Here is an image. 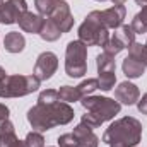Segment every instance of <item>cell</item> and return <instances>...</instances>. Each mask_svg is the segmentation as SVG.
Wrapping results in <instances>:
<instances>
[{"label": "cell", "instance_id": "6da1fadb", "mask_svg": "<svg viewBox=\"0 0 147 147\" xmlns=\"http://www.w3.org/2000/svg\"><path fill=\"white\" fill-rule=\"evenodd\" d=\"M74 108L69 103H36L28 111V121L36 132H46L58 125H67L74 120Z\"/></svg>", "mask_w": 147, "mask_h": 147}, {"label": "cell", "instance_id": "7a4b0ae2", "mask_svg": "<svg viewBox=\"0 0 147 147\" xmlns=\"http://www.w3.org/2000/svg\"><path fill=\"white\" fill-rule=\"evenodd\" d=\"M142 139V123L134 116L118 118L106 128L103 142L108 147H135Z\"/></svg>", "mask_w": 147, "mask_h": 147}, {"label": "cell", "instance_id": "3957f363", "mask_svg": "<svg viewBox=\"0 0 147 147\" xmlns=\"http://www.w3.org/2000/svg\"><path fill=\"white\" fill-rule=\"evenodd\" d=\"M80 105L86 110V115H82L80 123L87 125L89 128L101 127L105 121L113 120L121 110V105L118 101L105 96H92V94L82 98Z\"/></svg>", "mask_w": 147, "mask_h": 147}, {"label": "cell", "instance_id": "277c9868", "mask_svg": "<svg viewBox=\"0 0 147 147\" xmlns=\"http://www.w3.org/2000/svg\"><path fill=\"white\" fill-rule=\"evenodd\" d=\"M79 41L86 46H105L110 39V29L101 19V10H92L87 14L84 22L79 26Z\"/></svg>", "mask_w": 147, "mask_h": 147}, {"label": "cell", "instance_id": "5b68a950", "mask_svg": "<svg viewBox=\"0 0 147 147\" xmlns=\"http://www.w3.org/2000/svg\"><path fill=\"white\" fill-rule=\"evenodd\" d=\"M36 75H7L0 86V98H22L39 89Z\"/></svg>", "mask_w": 147, "mask_h": 147}, {"label": "cell", "instance_id": "8992f818", "mask_svg": "<svg viewBox=\"0 0 147 147\" xmlns=\"http://www.w3.org/2000/svg\"><path fill=\"white\" fill-rule=\"evenodd\" d=\"M65 74L72 79L87 74V46L79 39L70 41L65 50Z\"/></svg>", "mask_w": 147, "mask_h": 147}, {"label": "cell", "instance_id": "52a82bcc", "mask_svg": "<svg viewBox=\"0 0 147 147\" xmlns=\"http://www.w3.org/2000/svg\"><path fill=\"white\" fill-rule=\"evenodd\" d=\"M57 26L58 29L63 33H69L74 28V16L70 12V5L67 0H55V5H53V10L51 14L48 16Z\"/></svg>", "mask_w": 147, "mask_h": 147}, {"label": "cell", "instance_id": "ba28073f", "mask_svg": "<svg viewBox=\"0 0 147 147\" xmlns=\"http://www.w3.org/2000/svg\"><path fill=\"white\" fill-rule=\"evenodd\" d=\"M57 69H58V57L53 51H43L36 58L33 75H36L39 80H50L53 74L57 72Z\"/></svg>", "mask_w": 147, "mask_h": 147}, {"label": "cell", "instance_id": "9c48e42d", "mask_svg": "<svg viewBox=\"0 0 147 147\" xmlns=\"http://www.w3.org/2000/svg\"><path fill=\"white\" fill-rule=\"evenodd\" d=\"M28 12L26 0H7L0 5V24H16L21 16Z\"/></svg>", "mask_w": 147, "mask_h": 147}, {"label": "cell", "instance_id": "30bf717a", "mask_svg": "<svg viewBox=\"0 0 147 147\" xmlns=\"http://www.w3.org/2000/svg\"><path fill=\"white\" fill-rule=\"evenodd\" d=\"M115 98L120 105H127V106H132V105H137L139 98H140V91L135 84L125 80L121 84H118V87L115 89Z\"/></svg>", "mask_w": 147, "mask_h": 147}, {"label": "cell", "instance_id": "8fae6325", "mask_svg": "<svg viewBox=\"0 0 147 147\" xmlns=\"http://www.w3.org/2000/svg\"><path fill=\"white\" fill-rule=\"evenodd\" d=\"M127 16L125 5H113L110 9L101 10V19L108 29H118L123 24V19Z\"/></svg>", "mask_w": 147, "mask_h": 147}, {"label": "cell", "instance_id": "7c38bea8", "mask_svg": "<svg viewBox=\"0 0 147 147\" xmlns=\"http://www.w3.org/2000/svg\"><path fill=\"white\" fill-rule=\"evenodd\" d=\"M77 139V147H98L99 146V139L98 135L92 132V128H89L84 123H79L72 132Z\"/></svg>", "mask_w": 147, "mask_h": 147}, {"label": "cell", "instance_id": "4fadbf2b", "mask_svg": "<svg viewBox=\"0 0 147 147\" xmlns=\"http://www.w3.org/2000/svg\"><path fill=\"white\" fill-rule=\"evenodd\" d=\"M43 16L39 14H33V12H24L19 19V28L24 31V33H29V34H39L41 31V26H43Z\"/></svg>", "mask_w": 147, "mask_h": 147}, {"label": "cell", "instance_id": "5bb4252c", "mask_svg": "<svg viewBox=\"0 0 147 147\" xmlns=\"http://www.w3.org/2000/svg\"><path fill=\"white\" fill-rule=\"evenodd\" d=\"M3 46L9 53H21L26 48V38L19 31H10L3 38Z\"/></svg>", "mask_w": 147, "mask_h": 147}, {"label": "cell", "instance_id": "9a60e30c", "mask_svg": "<svg viewBox=\"0 0 147 147\" xmlns=\"http://www.w3.org/2000/svg\"><path fill=\"white\" fill-rule=\"evenodd\" d=\"M121 70H123V74L128 79H139V77H142L144 72H146V65L142 62L132 58V57H127L123 60V63H121Z\"/></svg>", "mask_w": 147, "mask_h": 147}, {"label": "cell", "instance_id": "2e32d148", "mask_svg": "<svg viewBox=\"0 0 147 147\" xmlns=\"http://www.w3.org/2000/svg\"><path fill=\"white\" fill-rule=\"evenodd\" d=\"M17 140L14 123L10 120H5L0 123V147H10Z\"/></svg>", "mask_w": 147, "mask_h": 147}, {"label": "cell", "instance_id": "e0dca14e", "mask_svg": "<svg viewBox=\"0 0 147 147\" xmlns=\"http://www.w3.org/2000/svg\"><path fill=\"white\" fill-rule=\"evenodd\" d=\"M60 36H62V31L58 29V26H57L50 17H46V19L43 21L41 31H39V38H41L43 41L51 43V41H57Z\"/></svg>", "mask_w": 147, "mask_h": 147}, {"label": "cell", "instance_id": "ac0fdd59", "mask_svg": "<svg viewBox=\"0 0 147 147\" xmlns=\"http://www.w3.org/2000/svg\"><path fill=\"white\" fill-rule=\"evenodd\" d=\"M58 99L62 103H75V101H80L82 96L77 89V86H62L58 89Z\"/></svg>", "mask_w": 147, "mask_h": 147}, {"label": "cell", "instance_id": "d6986e66", "mask_svg": "<svg viewBox=\"0 0 147 147\" xmlns=\"http://www.w3.org/2000/svg\"><path fill=\"white\" fill-rule=\"evenodd\" d=\"M96 67H98V72H115L116 70L115 57L103 51L101 55L96 57Z\"/></svg>", "mask_w": 147, "mask_h": 147}, {"label": "cell", "instance_id": "ffe728a7", "mask_svg": "<svg viewBox=\"0 0 147 147\" xmlns=\"http://www.w3.org/2000/svg\"><path fill=\"white\" fill-rule=\"evenodd\" d=\"M130 26L135 31V34H144V33H147V7H142V10H139L134 16Z\"/></svg>", "mask_w": 147, "mask_h": 147}, {"label": "cell", "instance_id": "44dd1931", "mask_svg": "<svg viewBox=\"0 0 147 147\" xmlns=\"http://www.w3.org/2000/svg\"><path fill=\"white\" fill-rule=\"evenodd\" d=\"M128 57H132V58L142 62V63L147 67V46L146 45L134 41V43L128 46Z\"/></svg>", "mask_w": 147, "mask_h": 147}, {"label": "cell", "instance_id": "7402d4cb", "mask_svg": "<svg viewBox=\"0 0 147 147\" xmlns=\"http://www.w3.org/2000/svg\"><path fill=\"white\" fill-rule=\"evenodd\" d=\"M115 34L120 38V41H121L127 48L135 41V31H134V29H132V26H128V24H121Z\"/></svg>", "mask_w": 147, "mask_h": 147}, {"label": "cell", "instance_id": "603a6c76", "mask_svg": "<svg viewBox=\"0 0 147 147\" xmlns=\"http://www.w3.org/2000/svg\"><path fill=\"white\" fill-rule=\"evenodd\" d=\"M127 46L120 41V38L116 36V34H113V36H110V39H108V43L103 46V51L105 53H108V55H113V57H116L120 51H123Z\"/></svg>", "mask_w": 147, "mask_h": 147}, {"label": "cell", "instance_id": "cb8c5ba5", "mask_svg": "<svg viewBox=\"0 0 147 147\" xmlns=\"http://www.w3.org/2000/svg\"><path fill=\"white\" fill-rule=\"evenodd\" d=\"M98 82L101 91H111L116 82V74L115 72H98Z\"/></svg>", "mask_w": 147, "mask_h": 147}, {"label": "cell", "instance_id": "d4e9b609", "mask_svg": "<svg viewBox=\"0 0 147 147\" xmlns=\"http://www.w3.org/2000/svg\"><path fill=\"white\" fill-rule=\"evenodd\" d=\"M77 89H79L80 96L86 98V96H91L96 89H99V82H98V79H86L77 86Z\"/></svg>", "mask_w": 147, "mask_h": 147}, {"label": "cell", "instance_id": "484cf974", "mask_svg": "<svg viewBox=\"0 0 147 147\" xmlns=\"http://www.w3.org/2000/svg\"><path fill=\"white\" fill-rule=\"evenodd\" d=\"M53 5H55V0H34V7H36L38 14L43 17H48L51 14Z\"/></svg>", "mask_w": 147, "mask_h": 147}, {"label": "cell", "instance_id": "4316f807", "mask_svg": "<svg viewBox=\"0 0 147 147\" xmlns=\"http://www.w3.org/2000/svg\"><path fill=\"white\" fill-rule=\"evenodd\" d=\"M24 140H26L28 147H45V139H43L41 132H36V130L29 132Z\"/></svg>", "mask_w": 147, "mask_h": 147}, {"label": "cell", "instance_id": "83f0119b", "mask_svg": "<svg viewBox=\"0 0 147 147\" xmlns=\"http://www.w3.org/2000/svg\"><path fill=\"white\" fill-rule=\"evenodd\" d=\"M60 101L58 99V91L55 89H46V91H41L39 96H38V103H57Z\"/></svg>", "mask_w": 147, "mask_h": 147}, {"label": "cell", "instance_id": "f1b7e54d", "mask_svg": "<svg viewBox=\"0 0 147 147\" xmlns=\"http://www.w3.org/2000/svg\"><path fill=\"white\" fill-rule=\"evenodd\" d=\"M58 147H77V139L72 132L70 134H63L58 137Z\"/></svg>", "mask_w": 147, "mask_h": 147}, {"label": "cell", "instance_id": "f546056e", "mask_svg": "<svg viewBox=\"0 0 147 147\" xmlns=\"http://www.w3.org/2000/svg\"><path fill=\"white\" fill-rule=\"evenodd\" d=\"M137 110L140 111L142 115H147V92L137 101Z\"/></svg>", "mask_w": 147, "mask_h": 147}, {"label": "cell", "instance_id": "4dcf8cb0", "mask_svg": "<svg viewBox=\"0 0 147 147\" xmlns=\"http://www.w3.org/2000/svg\"><path fill=\"white\" fill-rule=\"evenodd\" d=\"M9 115H10L9 108H7L5 105H2V103H0V123H2V121H5V120H9Z\"/></svg>", "mask_w": 147, "mask_h": 147}, {"label": "cell", "instance_id": "1f68e13d", "mask_svg": "<svg viewBox=\"0 0 147 147\" xmlns=\"http://www.w3.org/2000/svg\"><path fill=\"white\" fill-rule=\"evenodd\" d=\"M10 147H28V144H26V140H19V139H17Z\"/></svg>", "mask_w": 147, "mask_h": 147}, {"label": "cell", "instance_id": "d6a6232c", "mask_svg": "<svg viewBox=\"0 0 147 147\" xmlns=\"http://www.w3.org/2000/svg\"><path fill=\"white\" fill-rule=\"evenodd\" d=\"M5 77H7V74H5V70L0 67V86H2V82H3V79H5Z\"/></svg>", "mask_w": 147, "mask_h": 147}, {"label": "cell", "instance_id": "836d02e7", "mask_svg": "<svg viewBox=\"0 0 147 147\" xmlns=\"http://www.w3.org/2000/svg\"><path fill=\"white\" fill-rule=\"evenodd\" d=\"M137 2V5H140V7H147V0H135Z\"/></svg>", "mask_w": 147, "mask_h": 147}, {"label": "cell", "instance_id": "e575fe53", "mask_svg": "<svg viewBox=\"0 0 147 147\" xmlns=\"http://www.w3.org/2000/svg\"><path fill=\"white\" fill-rule=\"evenodd\" d=\"M111 2H113L115 5H123V3H125L127 0H111Z\"/></svg>", "mask_w": 147, "mask_h": 147}, {"label": "cell", "instance_id": "d590c367", "mask_svg": "<svg viewBox=\"0 0 147 147\" xmlns=\"http://www.w3.org/2000/svg\"><path fill=\"white\" fill-rule=\"evenodd\" d=\"M96 2H106V0H96Z\"/></svg>", "mask_w": 147, "mask_h": 147}, {"label": "cell", "instance_id": "8d00e7d4", "mask_svg": "<svg viewBox=\"0 0 147 147\" xmlns=\"http://www.w3.org/2000/svg\"><path fill=\"white\" fill-rule=\"evenodd\" d=\"M2 3H3V0H0V5H2Z\"/></svg>", "mask_w": 147, "mask_h": 147}, {"label": "cell", "instance_id": "74e56055", "mask_svg": "<svg viewBox=\"0 0 147 147\" xmlns=\"http://www.w3.org/2000/svg\"><path fill=\"white\" fill-rule=\"evenodd\" d=\"M146 46H147V43H146Z\"/></svg>", "mask_w": 147, "mask_h": 147}]
</instances>
